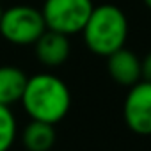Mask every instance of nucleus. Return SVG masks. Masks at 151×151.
Returning a JSON list of instances; mask_svg holds the SVG:
<instances>
[{
    "mask_svg": "<svg viewBox=\"0 0 151 151\" xmlns=\"http://www.w3.org/2000/svg\"><path fill=\"white\" fill-rule=\"evenodd\" d=\"M20 103L32 121L55 126L69 112L71 93L62 78L50 73H39L27 80Z\"/></svg>",
    "mask_w": 151,
    "mask_h": 151,
    "instance_id": "obj_1",
    "label": "nucleus"
},
{
    "mask_svg": "<svg viewBox=\"0 0 151 151\" xmlns=\"http://www.w3.org/2000/svg\"><path fill=\"white\" fill-rule=\"evenodd\" d=\"M86 46L98 57H109L124 48L128 39V18L114 4H101L93 9L84 30Z\"/></svg>",
    "mask_w": 151,
    "mask_h": 151,
    "instance_id": "obj_2",
    "label": "nucleus"
},
{
    "mask_svg": "<svg viewBox=\"0 0 151 151\" xmlns=\"http://www.w3.org/2000/svg\"><path fill=\"white\" fill-rule=\"evenodd\" d=\"M93 9V0H45L41 14L46 30L69 37L73 34H82Z\"/></svg>",
    "mask_w": 151,
    "mask_h": 151,
    "instance_id": "obj_3",
    "label": "nucleus"
},
{
    "mask_svg": "<svg viewBox=\"0 0 151 151\" xmlns=\"http://www.w3.org/2000/svg\"><path fill=\"white\" fill-rule=\"evenodd\" d=\"M46 30L43 14L30 6H13L4 9L0 18V36L14 46L34 45Z\"/></svg>",
    "mask_w": 151,
    "mask_h": 151,
    "instance_id": "obj_4",
    "label": "nucleus"
},
{
    "mask_svg": "<svg viewBox=\"0 0 151 151\" xmlns=\"http://www.w3.org/2000/svg\"><path fill=\"white\" fill-rule=\"evenodd\" d=\"M123 117L133 133L151 135V82L140 80L130 87L123 105Z\"/></svg>",
    "mask_w": 151,
    "mask_h": 151,
    "instance_id": "obj_5",
    "label": "nucleus"
},
{
    "mask_svg": "<svg viewBox=\"0 0 151 151\" xmlns=\"http://www.w3.org/2000/svg\"><path fill=\"white\" fill-rule=\"evenodd\" d=\"M107 69L116 84L128 89L142 80V62L135 52L126 48H121L107 57Z\"/></svg>",
    "mask_w": 151,
    "mask_h": 151,
    "instance_id": "obj_6",
    "label": "nucleus"
},
{
    "mask_svg": "<svg viewBox=\"0 0 151 151\" xmlns=\"http://www.w3.org/2000/svg\"><path fill=\"white\" fill-rule=\"evenodd\" d=\"M36 57L37 60L46 68H57L62 66L71 53V43L69 37L59 32L45 30L43 36L34 43Z\"/></svg>",
    "mask_w": 151,
    "mask_h": 151,
    "instance_id": "obj_7",
    "label": "nucleus"
},
{
    "mask_svg": "<svg viewBox=\"0 0 151 151\" xmlns=\"http://www.w3.org/2000/svg\"><path fill=\"white\" fill-rule=\"evenodd\" d=\"M29 77L16 66H0V105L11 107L23 96Z\"/></svg>",
    "mask_w": 151,
    "mask_h": 151,
    "instance_id": "obj_8",
    "label": "nucleus"
},
{
    "mask_svg": "<svg viewBox=\"0 0 151 151\" xmlns=\"http://www.w3.org/2000/svg\"><path fill=\"white\" fill-rule=\"evenodd\" d=\"M55 137L53 124L30 121L22 132V144L27 151H50L55 144Z\"/></svg>",
    "mask_w": 151,
    "mask_h": 151,
    "instance_id": "obj_9",
    "label": "nucleus"
},
{
    "mask_svg": "<svg viewBox=\"0 0 151 151\" xmlns=\"http://www.w3.org/2000/svg\"><path fill=\"white\" fill-rule=\"evenodd\" d=\"M16 139V117L9 107L0 105V151H9Z\"/></svg>",
    "mask_w": 151,
    "mask_h": 151,
    "instance_id": "obj_10",
    "label": "nucleus"
},
{
    "mask_svg": "<svg viewBox=\"0 0 151 151\" xmlns=\"http://www.w3.org/2000/svg\"><path fill=\"white\" fill-rule=\"evenodd\" d=\"M140 62H142V80L151 82V52Z\"/></svg>",
    "mask_w": 151,
    "mask_h": 151,
    "instance_id": "obj_11",
    "label": "nucleus"
},
{
    "mask_svg": "<svg viewBox=\"0 0 151 151\" xmlns=\"http://www.w3.org/2000/svg\"><path fill=\"white\" fill-rule=\"evenodd\" d=\"M144 4H146V6H147L149 9H151V0H144Z\"/></svg>",
    "mask_w": 151,
    "mask_h": 151,
    "instance_id": "obj_12",
    "label": "nucleus"
},
{
    "mask_svg": "<svg viewBox=\"0 0 151 151\" xmlns=\"http://www.w3.org/2000/svg\"><path fill=\"white\" fill-rule=\"evenodd\" d=\"M2 13H4V9H2V7H0V18H2Z\"/></svg>",
    "mask_w": 151,
    "mask_h": 151,
    "instance_id": "obj_13",
    "label": "nucleus"
},
{
    "mask_svg": "<svg viewBox=\"0 0 151 151\" xmlns=\"http://www.w3.org/2000/svg\"><path fill=\"white\" fill-rule=\"evenodd\" d=\"M43 2H45V0H43Z\"/></svg>",
    "mask_w": 151,
    "mask_h": 151,
    "instance_id": "obj_14",
    "label": "nucleus"
}]
</instances>
